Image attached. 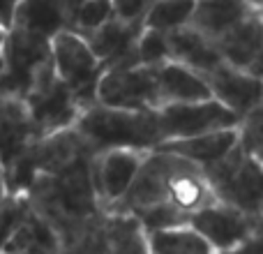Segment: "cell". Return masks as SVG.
<instances>
[{
	"mask_svg": "<svg viewBox=\"0 0 263 254\" xmlns=\"http://www.w3.org/2000/svg\"><path fill=\"white\" fill-rule=\"evenodd\" d=\"M111 19H116L114 0H79L72 14V28L79 35H88V32L102 28L104 23H109Z\"/></svg>",
	"mask_w": 263,
	"mask_h": 254,
	"instance_id": "cell-22",
	"label": "cell"
},
{
	"mask_svg": "<svg viewBox=\"0 0 263 254\" xmlns=\"http://www.w3.org/2000/svg\"><path fill=\"white\" fill-rule=\"evenodd\" d=\"M7 196H9V192H7V180H5V171H3V167H0V204H3Z\"/></svg>",
	"mask_w": 263,
	"mask_h": 254,
	"instance_id": "cell-28",
	"label": "cell"
},
{
	"mask_svg": "<svg viewBox=\"0 0 263 254\" xmlns=\"http://www.w3.org/2000/svg\"><path fill=\"white\" fill-rule=\"evenodd\" d=\"M23 102L28 106L35 139L74 127V123L79 120V116L83 111L77 95L58 79V74L53 69V60H49L40 69V74L35 77Z\"/></svg>",
	"mask_w": 263,
	"mask_h": 254,
	"instance_id": "cell-5",
	"label": "cell"
},
{
	"mask_svg": "<svg viewBox=\"0 0 263 254\" xmlns=\"http://www.w3.org/2000/svg\"><path fill=\"white\" fill-rule=\"evenodd\" d=\"M51 60L58 79L77 95L83 109L97 102V81L104 65L77 30H60L51 37Z\"/></svg>",
	"mask_w": 263,
	"mask_h": 254,
	"instance_id": "cell-6",
	"label": "cell"
},
{
	"mask_svg": "<svg viewBox=\"0 0 263 254\" xmlns=\"http://www.w3.org/2000/svg\"><path fill=\"white\" fill-rule=\"evenodd\" d=\"M219 254H263V220L259 217V222H256L254 231L250 236H245L238 245L229 247L227 252Z\"/></svg>",
	"mask_w": 263,
	"mask_h": 254,
	"instance_id": "cell-26",
	"label": "cell"
},
{
	"mask_svg": "<svg viewBox=\"0 0 263 254\" xmlns=\"http://www.w3.org/2000/svg\"><path fill=\"white\" fill-rule=\"evenodd\" d=\"M74 127L88 143L90 153H102L111 148L155 150L157 146H162L157 109H116L95 102L81 111Z\"/></svg>",
	"mask_w": 263,
	"mask_h": 254,
	"instance_id": "cell-3",
	"label": "cell"
},
{
	"mask_svg": "<svg viewBox=\"0 0 263 254\" xmlns=\"http://www.w3.org/2000/svg\"><path fill=\"white\" fill-rule=\"evenodd\" d=\"M247 5H250L252 9H256V12H261L263 9V0H247Z\"/></svg>",
	"mask_w": 263,
	"mask_h": 254,
	"instance_id": "cell-30",
	"label": "cell"
},
{
	"mask_svg": "<svg viewBox=\"0 0 263 254\" xmlns=\"http://www.w3.org/2000/svg\"><path fill=\"white\" fill-rule=\"evenodd\" d=\"M240 143V130L238 127H227V130H215L205 132V134L187 136V139H171L164 141L157 148L171 150V153L180 155V157L190 159V162L199 164L201 169L213 167L215 162L224 157L227 153H231L236 146Z\"/></svg>",
	"mask_w": 263,
	"mask_h": 254,
	"instance_id": "cell-16",
	"label": "cell"
},
{
	"mask_svg": "<svg viewBox=\"0 0 263 254\" xmlns=\"http://www.w3.org/2000/svg\"><path fill=\"white\" fill-rule=\"evenodd\" d=\"M97 102L116 109H159L155 67L139 63L104 67L97 81Z\"/></svg>",
	"mask_w": 263,
	"mask_h": 254,
	"instance_id": "cell-7",
	"label": "cell"
},
{
	"mask_svg": "<svg viewBox=\"0 0 263 254\" xmlns=\"http://www.w3.org/2000/svg\"><path fill=\"white\" fill-rule=\"evenodd\" d=\"M148 245L150 254H217L190 222L148 231Z\"/></svg>",
	"mask_w": 263,
	"mask_h": 254,
	"instance_id": "cell-20",
	"label": "cell"
},
{
	"mask_svg": "<svg viewBox=\"0 0 263 254\" xmlns=\"http://www.w3.org/2000/svg\"><path fill=\"white\" fill-rule=\"evenodd\" d=\"M141 23H125L120 19H111L102 28L83 35L100 58L104 67H114V65H134L136 63V37L141 32Z\"/></svg>",
	"mask_w": 263,
	"mask_h": 254,
	"instance_id": "cell-14",
	"label": "cell"
},
{
	"mask_svg": "<svg viewBox=\"0 0 263 254\" xmlns=\"http://www.w3.org/2000/svg\"><path fill=\"white\" fill-rule=\"evenodd\" d=\"M210 86V93L217 102L242 118L254 106L263 102V79L250 69L233 67L229 63H219L215 69L203 74Z\"/></svg>",
	"mask_w": 263,
	"mask_h": 254,
	"instance_id": "cell-11",
	"label": "cell"
},
{
	"mask_svg": "<svg viewBox=\"0 0 263 254\" xmlns=\"http://www.w3.org/2000/svg\"><path fill=\"white\" fill-rule=\"evenodd\" d=\"M196 0H155L143 16V28L159 32H173L190 26Z\"/></svg>",
	"mask_w": 263,
	"mask_h": 254,
	"instance_id": "cell-21",
	"label": "cell"
},
{
	"mask_svg": "<svg viewBox=\"0 0 263 254\" xmlns=\"http://www.w3.org/2000/svg\"><path fill=\"white\" fill-rule=\"evenodd\" d=\"M261 220H263V215H261Z\"/></svg>",
	"mask_w": 263,
	"mask_h": 254,
	"instance_id": "cell-32",
	"label": "cell"
},
{
	"mask_svg": "<svg viewBox=\"0 0 263 254\" xmlns=\"http://www.w3.org/2000/svg\"><path fill=\"white\" fill-rule=\"evenodd\" d=\"M148 150L134 148H111L92 153L90 157V180L95 187L102 210H109L125 196L132 187Z\"/></svg>",
	"mask_w": 263,
	"mask_h": 254,
	"instance_id": "cell-9",
	"label": "cell"
},
{
	"mask_svg": "<svg viewBox=\"0 0 263 254\" xmlns=\"http://www.w3.org/2000/svg\"><path fill=\"white\" fill-rule=\"evenodd\" d=\"M252 12L254 9L247 5V0H196L190 26L208 40L217 42Z\"/></svg>",
	"mask_w": 263,
	"mask_h": 254,
	"instance_id": "cell-18",
	"label": "cell"
},
{
	"mask_svg": "<svg viewBox=\"0 0 263 254\" xmlns=\"http://www.w3.org/2000/svg\"><path fill=\"white\" fill-rule=\"evenodd\" d=\"M14 7H16V0H0V26L3 28L12 26Z\"/></svg>",
	"mask_w": 263,
	"mask_h": 254,
	"instance_id": "cell-27",
	"label": "cell"
},
{
	"mask_svg": "<svg viewBox=\"0 0 263 254\" xmlns=\"http://www.w3.org/2000/svg\"><path fill=\"white\" fill-rule=\"evenodd\" d=\"M168 51H171V60H178L201 74H208L219 63H224L215 42L192 26L168 32Z\"/></svg>",
	"mask_w": 263,
	"mask_h": 254,
	"instance_id": "cell-19",
	"label": "cell"
},
{
	"mask_svg": "<svg viewBox=\"0 0 263 254\" xmlns=\"http://www.w3.org/2000/svg\"><path fill=\"white\" fill-rule=\"evenodd\" d=\"M155 81H157L159 106L201 102L213 97L203 74L178 63V60H166L162 65H155Z\"/></svg>",
	"mask_w": 263,
	"mask_h": 254,
	"instance_id": "cell-13",
	"label": "cell"
},
{
	"mask_svg": "<svg viewBox=\"0 0 263 254\" xmlns=\"http://www.w3.org/2000/svg\"><path fill=\"white\" fill-rule=\"evenodd\" d=\"M79 0H16L12 26L51 40L72 28V14Z\"/></svg>",
	"mask_w": 263,
	"mask_h": 254,
	"instance_id": "cell-12",
	"label": "cell"
},
{
	"mask_svg": "<svg viewBox=\"0 0 263 254\" xmlns=\"http://www.w3.org/2000/svg\"><path fill=\"white\" fill-rule=\"evenodd\" d=\"M136 63L139 65H162L171 60V51H168V35L166 32L153 30V28H141L139 37H136Z\"/></svg>",
	"mask_w": 263,
	"mask_h": 254,
	"instance_id": "cell-23",
	"label": "cell"
},
{
	"mask_svg": "<svg viewBox=\"0 0 263 254\" xmlns=\"http://www.w3.org/2000/svg\"><path fill=\"white\" fill-rule=\"evenodd\" d=\"M90 157L86 155L55 173L37 176L26 194L30 208L55 231L60 250L77 241L102 215L90 180Z\"/></svg>",
	"mask_w": 263,
	"mask_h": 254,
	"instance_id": "cell-2",
	"label": "cell"
},
{
	"mask_svg": "<svg viewBox=\"0 0 263 254\" xmlns=\"http://www.w3.org/2000/svg\"><path fill=\"white\" fill-rule=\"evenodd\" d=\"M259 217L242 213L224 201H213L190 215V224L210 243L215 252H227L254 231Z\"/></svg>",
	"mask_w": 263,
	"mask_h": 254,
	"instance_id": "cell-10",
	"label": "cell"
},
{
	"mask_svg": "<svg viewBox=\"0 0 263 254\" xmlns=\"http://www.w3.org/2000/svg\"><path fill=\"white\" fill-rule=\"evenodd\" d=\"M102 238H104V254H150L148 231L134 213L104 210Z\"/></svg>",
	"mask_w": 263,
	"mask_h": 254,
	"instance_id": "cell-17",
	"label": "cell"
},
{
	"mask_svg": "<svg viewBox=\"0 0 263 254\" xmlns=\"http://www.w3.org/2000/svg\"><path fill=\"white\" fill-rule=\"evenodd\" d=\"M153 3L155 0H114L116 19L125 23H141L143 26V16Z\"/></svg>",
	"mask_w": 263,
	"mask_h": 254,
	"instance_id": "cell-25",
	"label": "cell"
},
{
	"mask_svg": "<svg viewBox=\"0 0 263 254\" xmlns=\"http://www.w3.org/2000/svg\"><path fill=\"white\" fill-rule=\"evenodd\" d=\"M219 201L205 171L199 164L164 148L148 150L134 183L125 196L109 210L136 213L155 204H171L192 215L203 206Z\"/></svg>",
	"mask_w": 263,
	"mask_h": 254,
	"instance_id": "cell-1",
	"label": "cell"
},
{
	"mask_svg": "<svg viewBox=\"0 0 263 254\" xmlns=\"http://www.w3.org/2000/svg\"><path fill=\"white\" fill-rule=\"evenodd\" d=\"M5 37H7V28L0 26V49H3V44H5Z\"/></svg>",
	"mask_w": 263,
	"mask_h": 254,
	"instance_id": "cell-31",
	"label": "cell"
},
{
	"mask_svg": "<svg viewBox=\"0 0 263 254\" xmlns=\"http://www.w3.org/2000/svg\"><path fill=\"white\" fill-rule=\"evenodd\" d=\"M250 72H254L256 77H261V79H263V51H261L259 58H256V63L250 67Z\"/></svg>",
	"mask_w": 263,
	"mask_h": 254,
	"instance_id": "cell-29",
	"label": "cell"
},
{
	"mask_svg": "<svg viewBox=\"0 0 263 254\" xmlns=\"http://www.w3.org/2000/svg\"><path fill=\"white\" fill-rule=\"evenodd\" d=\"M238 130H240V143L263 162V102L242 116Z\"/></svg>",
	"mask_w": 263,
	"mask_h": 254,
	"instance_id": "cell-24",
	"label": "cell"
},
{
	"mask_svg": "<svg viewBox=\"0 0 263 254\" xmlns=\"http://www.w3.org/2000/svg\"><path fill=\"white\" fill-rule=\"evenodd\" d=\"M215 196L252 217L263 215V162L242 143L205 169Z\"/></svg>",
	"mask_w": 263,
	"mask_h": 254,
	"instance_id": "cell-4",
	"label": "cell"
},
{
	"mask_svg": "<svg viewBox=\"0 0 263 254\" xmlns=\"http://www.w3.org/2000/svg\"><path fill=\"white\" fill-rule=\"evenodd\" d=\"M215 46L224 63L240 69H250L263 51V14L256 9L247 14L240 23L224 32L215 42Z\"/></svg>",
	"mask_w": 263,
	"mask_h": 254,
	"instance_id": "cell-15",
	"label": "cell"
},
{
	"mask_svg": "<svg viewBox=\"0 0 263 254\" xmlns=\"http://www.w3.org/2000/svg\"><path fill=\"white\" fill-rule=\"evenodd\" d=\"M157 120L164 143L171 139H187L205 132L238 127L242 118L222 102L210 97V100L185 102V104H164L157 109Z\"/></svg>",
	"mask_w": 263,
	"mask_h": 254,
	"instance_id": "cell-8",
	"label": "cell"
}]
</instances>
